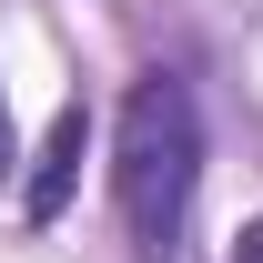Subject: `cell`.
I'll return each mask as SVG.
<instances>
[{
	"instance_id": "6da1fadb",
	"label": "cell",
	"mask_w": 263,
	"mask_h": 263,
	"mask_svg": "<svg viewBox=\"0 0 263 263\" xmlns=\"http://www.w3.org/2000/svg\"><path fill=\"white\" fill-rule=\"evenodd\" d=\"M193 193H202L193 81H182V71H142L122 91V122H111V202H122V233H132L142 263H182Z\"/></svg>"
},
{
	"instance_id": "7a4b0ae2",
	"label": "cell",
	"mask_w": 263,
	"mask_h": 263,
	"mask_svg": "<svg viewBox=\"0 0 263 263\" xmlns=\"http://www.w3.org/2000/svg\"><path fill=\"white\" fill-rule=\"evenodd\" d=\"M81 152H91V101H61V111H51V132H41V162L21 172V213H31V223H61V213H71Z\"/></svg>"
},
{
	"instance_id": "3957f363",
	"label": "cell",
	"mask_w": 263,
	"mask_h": 263,
	"mask_svg": "<svg viewBox=\"0 0 263 263\" xmlns=\"http://www.w3.org/2000/svg\"><path fill=\"white\" fill-rule=\"evenodd\" d=\"M10 162H21V132H10V91H0V182H10Z\"/></svg>"
},
{
	"instance_id": "277c9868",
	"label": "cell",
	"mask_w": 263,
	"mask_h": 263,
	"mask_svg": "<svg viewBox=\"0 0 263 263\" xmlns=\"http://www.w3.org/2000/svg\"><path fill=\"white\" fill-rule=\"evenodd\" d=\"M233 263H263V213H253L243 233H233Z\"/></svg>"
}]
</instances>
